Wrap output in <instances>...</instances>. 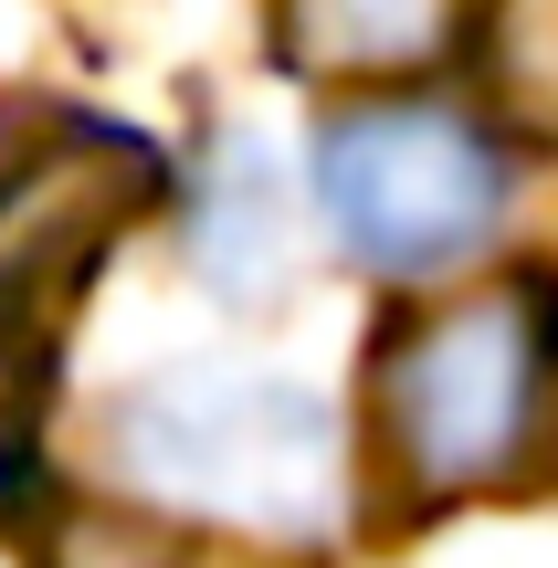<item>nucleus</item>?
<instances>
[{
	"label": "nucleus",
	"instance_id": "f257e3e1",
	"mask_svg": "<svg viewBox=\"0 0 558 568\" xmlns=\"http://www.w3.org/2000/svg\"><path fill=\"white\" fill-rule=\"evenodd\" d=\"M369 422L412 506L538 485L558 453V274H496L412 316L369 368Z\"/></svg>",
	"mask_w": 558,
	"mask_h": 568
},
{
	"label": "nucleus",
	"instance_id": "f03ea898",
	"mask_svg": "<svg viewBox=\"0 0 558 568\" xmlns=\"http://www.w3.org/2000/svg\"><path fill=\"white\" fill-rule=\"evenodd\" d=\"M126 474L159 506L222 516L253 537H327L348 506V443L337 410L295 379H253V368H190L126 400Z\"/></svg>",
	"mask_w": 558,
	"mask_h": 568
},
{
	"label": "nucleus",
	"instance_id": "7ed1b4c3",
	"mask_svg": "<svg viewBox=\"0 0 558 568\" xmlns=\"http://www.w3.org/2000/svg\"><path fill=\"white\" fill-rule=\"evenodd\" d=\"M316 201L369 274H454L506 222V159L454 105H348L316 148Z\"/></svg>",
	"mask_w": 558,
	"mask_h": 568
},
{
	"label": "nucleus",
	"instance_id": "20e7f679",
	"mask_svg": "<svg viewBox=\"0 0 558 568\" xmlns=\"http://www.w3.org/2000/svg\"><path fill=\"white\" fill-rule=\"evenodd\" d=\"M159 201V148L95 116H42L0 138V305L63 295L105 264L138 211Z\"/></svg>",
	"mask_w": 558,
	"mask_h": 568
},
{
	"label": "nucleus",
	"instance_id": "39448f33",
	"mask_svg": "<svg viewBox=\"0 0 558 568\" xmlns=\"http://www.w3.org/2000/svg\"><path fill=\"white\" fill-rule=\"evenodd\" d=\"M475 21V0H274V42H285L295 74H422L443 63Z\"/></svg>",
	"mask_w": 558,
	"mask_h": 568
},
{
	"label": "nucleus",
	"instance_id": "423d86ee",
	"mask_svg": "<svg viewBox=\"0 0 558 568\" xmlns=\"http://www.w3.org/2000/svg\"><path fill=\"white\" fill-rule=\"evenodd\" d=\"M201 253H211V274H222L232 295H253V253H264V274H274V253H285L274 159H253V138L222 148V222H201Z\"/></svg>",
	"mask_w": 558,
	"mask_h": 568
},
{
	"label": "nucleus",
	"instance_id": "0eeeda50",
	"mask_svg": "<svg viewBox=\"0 0 558 568\" xmlns=\"http://www.w3.org/2000/svg\"><path fill=\"white\" fill-rule=\"evenodd\" d=\"M496 53H506V95L538 126H558V0H496Z\"/></svg>",
	"mask_w": 558,
	"mask_h": 568
},
{
	"label": "nucleus",
	"instance_id": "6e6552de",
	"mask_svg": "<svg viewBox=\"0 0 558 568\" xmlns=\"http://www.w3.org/2000/svg\"><path fill=\"white\" fill-rule=\"evenodd\" d=\"M32 358H11V347H0V485H11L21 474V453H32Z\"/></svg>",
	"mask_w": 558,
	"mask_h": 568
}]
</instances>
